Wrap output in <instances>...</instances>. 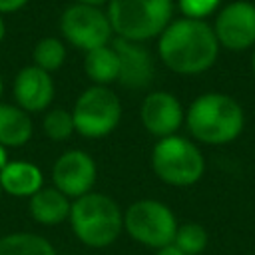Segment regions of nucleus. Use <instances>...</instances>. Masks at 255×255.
Returning <instances> with one entry per match:
<instances>
[{
    "instance_id": "obj_28",
    "label": "nucleus",
    "mask_w": 255,
    "mask_h": 255,
    "mask_svg": "<svg viewBox=\"0 0 255 255\" xmlns=\"http://www.w3.org/2000/svg\"><path fill=\"white\" fill-rule=\"evenodd\" d=\"M2 94H4V80H2V76H0V98H2Z\"/></svg>"
},
{
    "instance_id": "obj_30",
    "label": "nucleus",
    "mask_w": 255,
    "mask_h": 255,
    "mask_svg": "<svg viewBox=\"0 0 255 255\" xmlns=\"http://www.w3.org/2000/svg\"><path fill=\"white\" fill-rule=\"evenodd\" d=\"M0 197H2V187H0Z\"/></svg>"
},
{
    "instance_id": "obj_18",
    "label": "nucleus",
    "mask_w": 255,
    "mask_h": 255,
    "mask_svg": "<svg viewBox=\"0 0 255 255\" xmlns=\"http://www.w3.org/2000/svg\"><path fill=\"white\" fill-rule=\"evenodd\" d=\"M0 255H58V253L46 237L28 231H18L0 237Z\"/></svg>"
},
{
    "instance_id": "obj_21",
    "label": "nucleus",
    "mask_w": 255,
    "mask_h": 255,
    "mask_svg": "<svg viewBox=\"0 0 255 255\" xmlns=\"http://www.w3.org/2000/svg\"><path fill=\"white\" fill-rule=\"evenodd\" d=\"M173 243L187 255H199L207 247V231L199 223H183L177 225Z\"/></svg>"
},
{
    "instance_id": "obj_24",
    "label": "nucleus",
    "mask_w": 255,
    "mask_h": 255,
    "mask_svg": "<svg viewBox=\"0 0 255 255\" xmlns=\"http://www.w3.org/2000/svg\"><path fill=\"white\" fill-rule=\"evenodd\" d=\"M155 255H187V253H183V251H181V249H179L175 243H169V245L159 247Z\"/></svg>"
},
{
    "instance_id": "obj_13",
    "label": "nucleus",
    "mask_w": 255,
    "mask_h": 255,
    "mask_svg": "<svg viewBox=\"0 0 255 255\" xmlns=\"http://www.w3.org/2000/svg\"><path fill=\"white\" fill-rule=\"evenodd\" d=\"M112 46L120 58L118 84L128 90L147 88L153 80V60L149 52L139 42H129L124 38H114Z\"/></svg>"
},
{
    "instance_id": "obj_17",
    "label": "nucleus",
    "mask_w": 255,
    "mask_h": 255,
    "mask_svg": "<svg viewBox=\"0 0 255 255\" xmlns=\"http://www.w3.org/2000/svg\"><path fill=\"white\" fill-rule=\"evenodd\" d=\"M86 76L94 82V86H110L120 78V58L112 44L100 46L96 50L86 52L84 58Z\"/></svg>"
},
{
    "instance_id": "obj_2",
    "label": "nucleus",
    "mask_w": 255,
    "mask_h": 255,
    "mask_svg": "<svg viewBox=\"0 0 255 255\" xmlns=\"http://www.w3.org/2000/svg\"><path fill=\"white\" fill-rule=\"evenodd\" d=\"M191 135L209 145H223L239 137L245 126L243 108L225 94H201L185 114Z\"/></svg>"
},
{
    "instance_id": "obj_9",
    "label": "nucleus",
    "mask_w": 255,
    "mask_h": 255,
    "mask_svg": "<svg viewBox=\"0 0 255 255\" xmlns=\"http://www.w3.org/2000/svg\"><path fill=\"white\" fill-rule=\"evenodd\" d=\"M219 46L227 50H247L255 44V4L237 0L223 6L213 26Z\"/></svg>"
},
{
    "instance_id": "obj_27",
    "label": "nucleus",
    "mask_w": 255,
    "mask_h": 255,
    "mask_svg": "<svg viewBox=\"0 0 255 255\" xmlns=\"http://www.w3.org/2000/svg\"><path fill=\"white\" fill-rule=\"evenodd\" d=\"M4 36H6V24L2 20V14H0V44L4 42Z\"/></svg>"
},
{
    "instance_id": "obj_16",
    "label": "nucleus",
    "mask_w": 255,
    "mask_h": 255,
    "mask_svg": "<svg viewBox=\"0 0 255 255\" xmlns=\"http://www.w3.org/2000/svg\"><path fill=\"white\" fill-rule=\"evenodd\" d=\"M34 124L28 112L14 104H0V145L20 147L30 141Z\"/></svg>"
},
{
    "instance_id": "obj_6",
    "label": "nucleus",
    "mask_w": 255,
    "mask_h": 255,
    "mask_svg": "<svg viewBox=\"0 0 255 255\" xmlns=\"http://www.w3.org/2000/svg\"><path fill=\"white\" fill-rule=\"evenodd\" d=\"M72 118L76 133L88 139H100L118 128L122 120V102L112 88L90 86L78 96Z\"/></svg>"
},
{
    "instance_id": "obj_3",
    "label": "nucleus",
    "mask_w": 255,
    "mask_h": 255,
    "mask_svg": "<svg viewBox=\"0 0 255 255\" xmlns=\"http://www.w3.org/2000/svg\"><path fill=\"white\" fill-rule=\"evenodd\" d=\"M68 221L76 239L94 249L112 245L124 231V211L116 199L100 191L76 197L72 201Z\"/></svg>"
},
{
    "instance_id": "obj_26",
    "label": "nucleus",
    "mask_w": 255,
    "mask_h": 255,
    "mask_svg": "<svg viewBox=\"0 0 255 255\" xmlns=\"http://www.w3.org/2000/svg\"><path fill=\"white\" fill-rule=\"evenodd\" d=\"M6 163H8V157H6V147H4V145H0V169H2Z\"/></svg>"
},
{
    "instance_id": "obj_23",
    "label": "nucleus",
    "mask_w": 255,
    "mask_h": 255,
    "mask_svg": "<svg viewBox=\"0 0 255 255\" xmlns=\"http://www.w3.org/2000/svg\"><path fill=\"white\" fill-rule=\"evenodd\" d=\"M28 0H0V14H10L20 8H24Z\"/></svg>"
},
{
    "instance_id": "obj_20",
    "label": "nucleus",
    "mask_w": 255,
    "mask_h": 255,
    "mask_svg": "<svg viewBox=\"0 0 255 255\" xmlns=\"http://www.w3.org/2000/svg\"><path fill=\"white\" fill-rule=\"evenodd\" d=\"M42 129L44 133L54 139V141H66L70 139L74 133H76V126H74V118H72V112L68 110H62V108H56V110H50L44 120H42Z\"/></svg>"
},
{
    "instance_id": "obj_15",
    "label": "nucleus",
    "mask_w": 255,
    "mask_h": 255,
    "mask_svg": "<svg viewBox=\"0 0 255 255\" xmlns=\"http://www.w3.org/2000/svg\"><path fill=\"white\" fill-rule=\"evenodd\" d=\"M70 197H66L60 189L42 187L28 199V209L34 221L40 225H58L70 217Z\"/></svg>"
},
{
    "instance_id": "obj_1",
    "label": "nucleus",
    "mask_w": 255,
    "mask_h": 255,
    "mask_svg": "<svg viewBox=\"0 0 255 255\" xmlns=\"http://www.w3.org/2000/svg\"><path fill=\"white\" fill-rule=\"evenodd\" d=\"M157 52L161 62L175 74L195 76L209 70L219 54L213 28L203 20H171L159 34Z\"/></svg>"
},
{
    "instance_id": "obj_25",
    "label": "nucleus",
    "mask_w": 255,
    "mask_h": 255,
    "mask_svg": "<svg viewBox=\"0 0 255 255\" xmlns=\"http://www.w3.org/2000/svg\"><path fill=\"white\" fill-rule=\"evenodd\" d=\"M76 4H88V6H102V4H108V0H76Z\"/></svg>"
},
{
    "instance_id": "obj_22",
    "label": "nucleus",
    "mask_w": 255,
    "mask_h": 255,
    "mask_svg": "<svg viewBox=\"0 0 255 255\" xmlns=\"http://www.w3.org/2000/svg\"><path fill=\"white\" fill-rule=\"evenodd\" d=\"M221 4V0H177L179 10L185 18L191 20H203L209 14L215 12V8Z\"/></svg>"
},
{
    "instance_id": "obj_12",
    "label": "nucleus",
    "mask_w": 255,
    "mask_h": 255,
    "mask_svg": "<svg viewBox=\"0 0 255 255\" xmlns=\"http://www.w3.org/2000/svg\"><path fill=\"white\" fill-rule=\"evenodd\" d=\"M12 94L16 98V106L28 114L44 112L54 100V80L48 72L30 64L24 66L12 84Z\"/></svg>"
},
{
    "instance_id": "obj_7",
    "label": "nucleus",
    "mask_w": 255,
    "mask_h": 255,
    "mask_svg": "<svg viewBox=\"0 0 255 255\" xmlns=\"http://www.w3.org/2000/svg\"><path fill=\"white\" fill-rule=\"evenodd\" d=\"M124 231L147 247H163L173 243L177 219L173 211L157 199H137L124 211Z\"/></svg>"
},
{
    "instance_id": "obj_10",
    "label": "nucleus",
    "mask_w": 255,
    "mask_h": 255,
    "mask_svg": "<svg viewBox=\"0 0 255 255\" xmlns=\"http://www.w3.org/2000/svg\"><path fill=\"white\" fill-rule=\"evenodd\" d=\"M98 177L96 161L90 153L82 149L64 151L52 167L54 187L60 189L66 197H82L92 191Z\"/></svg>"
},
{
    "instance_id": "obj_8",
    "label": "nucleus",
    "mask_w": 255,
    "mask_h": 255,
    "mask_svg": "<svg viewBox=\"0 0 255 255\" xmlns=\"http://www.w3.org/2000/svg\"><path fill=\"white\" fill-rule=\"evenodd\" d=\"M60 32L66 42L84 52L112 44V24L100 6L72 4L60 16Z\"/></svg>"
},
{
    "instance_id": "obj_19",
    "label": "nucleus",
    "mask_w": 255,
    "mask_h": 255,
    "mask_svg": "<svg viewBox=\"0 0 255 255\" xmlns=\"http://www.w3.org/2000/svg\"><path fill=\"white\" fill-rule=\"evenodd\" d=\"M64 62H66V46L60 38L48 36L34 46V66H38L40 70L52 74L60 70Z\"/></svg>"
},
{
    "instance_id": "obj_29",
    "label": "nucleus",
    "mask_w": 255,
    "mask_h": 255,
    "mask_svg": "<svg viewBox=\"0 0 255 255\" xmlns=\"http://www.w3.org/2000/svg\"><path fill=\"white\" fill-rule=\"evenodd\" d=\"M251 66H253V74H255V52H253V60H251Z\"/></svg>"
},
{
    "instance_id": "obj_4",
    "label": "nucleus",
    "mask_w": 255,
    "mask_h": 255,
    "mask_svg": "<svg viewBox=\"0 0 255 255\" xmlns=\"http://www.w3.org/2000/svg\"><path fill=\"white\" fill-rule=\"evenodd\" d=\"M106 14L116 38L141 44L169 26L173 0H108Z\"/></svg>"
},
{
    "instance_id": "obj_11",
    "label": "nucleus",
    "mask_w": 255,
    "mask_h": 255,
    "mask_svg": "<svg viewBox=\"0 0 255 255\" xmlns=\"http://www.w3.org/2000/svg\"><path fill=\"white\" fill-rule=\"evenodd\" d=\"M139 120L143 128L155 135L157 139L175 135V131L183 124V108L181 102L169 92H149L143 98L139 108Z\"/></svg>"
},
{
    "instance_id": "obj_5",
    "label": "nucleus",
    "mask_w": 255,
    "mask_h": 255,
    "mask_svg": "<svg viewBox=\"0 0 255 255\" xmlns=\"http://www.w3.org/2000/svg\"><path fill=\"white\" fill-rule=\"evenodd\" d=\"M151 169L167 185L189 187L201 179L205 171V159L193 141L181 135H169L157 139L153 145Z\"/></svg>"
},
{
    "instance_id": "obj_14",
    "label": "nucleus",
    "mask_w": 255,
    "mask_h": 255,
    "mask_svg": "<svg viewBox=\"0 0 255 255\" xmlns=\"http://www.w3.org/2000/svg\"><path fill=\"white\" fill-rule=\"evenodd\" d=\"M42 183H44L42 169L32 161L16 159V161H8L0 169V187L10 195L30 199L38 189L44 187Z\"/></svg>"
}]
</instances>
